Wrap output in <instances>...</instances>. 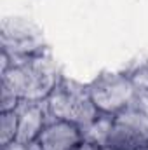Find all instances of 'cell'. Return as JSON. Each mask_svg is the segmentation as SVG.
<instances>
[{
    "mask_svg": "<svg viewBox=\"0 0 148 150\" xmlns=\"http://www.w3.org/2000/svg\"><path fill=\"white\" fill-rule=\"evenodd\" d=\"M18 126H19V117H18L16 110L2 112V117H0V143H2V147L16 142Z\"/></svg>",
    "mask_w": 148,
    "mask_h": 150,
    "instance_id": "cell-10",
    "label": "cell"
},
{
    "mask_svg": "<svg viewBox=\"0 0 148 150\" xmlns=\"http://www.w3.org/2000/svg\"><path fill=\"white\" fill-rule=\"evenodd\" d=\"M105 150H118V149H111V147H105Z\"/></svg>",
    "mask_w": 148,
    "mask_h": 150,
    "instance_id": "cell-14",
    "label": "cell"
},
{
    "mask_svg": "<svg viewBox=\"0 0 148 150\" xmlns=\"http://www.w3.org/2000/svg\"><path fill=\"white\" fill-rule=\"evenodd\" d=\"M143 145H148V140L140 136L138 133H134L132 129H129L127 126L113 120V127H111L106 145L105 147H111V149L118 150H138Z\"/></svg>",
    "mask_w": 148,
    "mask_h": 150,
    "instance_id": "cell-7",
    "label": "cell"
},
{
    "mask_svg": "<svg viewBox=\"0 0 148 150\" xmlns=\"http://www.w3.org/2000/svg\"><path fill=\"white\" fill-rule=\"evenodd\" d=\"M19 117V126H18V136L16 142L33 145L42 134L47 120L49 112L45 107V101H21L19 107L16 108Z\"/></svg>",
    "mask_w": 148,
    "mask_h": 150,
    "instance_id": "cell-6",
    "label": "cell"
},
{
    "mask_svg": "<svg viewBox=\"0 0 148 150\" xmlns=\"http://www.w3.org/2000/svg\"><path fill=\"white\" fill-rule=\"evenodd\" d=\"M113 120H115V115L99 112V115L89 126L82 127V140L105 147L106 140H108V134H110L111 127H113Z\"/></svg>",
    "mask_w": 148,
    "mask_h": 150,
    "instance_id": "cell-9",
    "label": "cell"
},
{
    "mask_svg": "<svg viewBox=\"0 0 148 150\" xmlns=\"http://www.w3.org/2000/svg\"><path fill=\"white\" fill-rule=\"evenodd\" d=\"M138 150H148V145H143V147H140Z\"/></svg>",
    "mask_w": 148,
    "mask_h": 150,
    "instance_id": "cell-13",
    "label": "cell"
},
{
    "mask_svg": "<svg viewBox=\"0 0 148 150\" xmlns=\"http://www.w3.org/2000/svg\"><path fill=\"white\" fill-rule=\"evenodd\" d=\"M82 142V129L73 122L56 120L49 115V120L35 142L38 150H75Z\"/></svg>",
    "mask_w": 148,
    "mask_h": 150,
    "instance_id": "cell-5",
    "label": "cell"
},
{
    "mask_svg": "<svg viewBox=\"0 0 148 150\" xmlns=\"http://www.w3.org/2000/svg\"><path fill=\"white\" fill-rule=\"evenodd\" d=\"M75 150H105V147H101V145H98V143H92V142H85V140H82Z\"/></svg>",
    "mask_w": 148,
    "mask_h": 150,
    "instance_id": "cell-12",
    "label": "cell"
},
{
    "mask_svg": "<svg viewBox=\"0 0 148 150\" xmlns=\"http://www.w3.org/2000/svg\"><path fill=\"white\" fill-rule=\"evenodd\" d=\"M2 51L9 54L11 67L47 54L38 30L23 19H5L2 25Z\"/></svg>",
    "mask_w": 148,
    "mask_h": 150,
    "instance_id": "cell-4",
    "label": "cell"
},
{
    "mask_svg": "<svg viewBox=\"0 0 148 150\" xmlns=\"http://www.w3.org/2000/svg\"><path fill=\"white\" fill-rule=\"evenodd\" d=\"M115 120L127 126L129 129H132L134 133H138L140 136L148 140V110L140 107L136 101L134 105L124 108L122 112L115 113Z\"/></svg>",
    "mask_w": 148,
    "mask_h": 150,
    "instance_id": "cell-8",
    "label": "cell"
},
{
    "mask_svg": "<svg viewBox=\"0 0 148 150\" xmlns=\"http://www.w3.org/2000/svg\"><path fill=\"white\" fill-rule=\"evenodd\" d=\"M59 82L58 68L47 54L12 65L2 72V89L21 101H45Z\"/></svg>",
    "mask_w": 148,
    "mask_h": 150,
    "instance_id": "cell-1",
    "label": "cell"
},
{
    "mask_svg": "<svg viewBox=\"0 0 148 150\" xmlns=\"http://www.w3.org/2000/svg\"><path fill=\"white\" fill-rule=\"evenodd\" d=\"M87 89L96 108L111 115L134 105L138 98V91L134 89L125 72L101 74L87 86Z\"/></svg>",
    "mask_w": 148,
    "mask_h": 150,
    "instance_id": "cell-3",
    "label": "cell"
},
{
    "mask_svg": "<svg viewBox=\"0 0 148 150\" xmlns=\"http://www.w3.org/2000/svg\"><path fill=\"white\" fill-rule=\"evenodd\" d=\"M125 74L132 82L134 89L138 91V94H148V61L132 65Z\"/></svg>",
    "mask_w": 148,
    "mask_h": 150,
    "instance_id": "cell-11",
    "label": "cell"
},
{
    "mask_svg": "<svg viewBox=\"0 0 148 150\" xmlns=\"http://www.w3.org/2000/svg\"><path fill=\"white\" fill-rule=\"evenodd\" d=\"M45 107L52 119L73 122L80 126V129L89 126L99 115V110L89 96L87 86L66 79H61L56 89L49 94Z\"/></svg>",
    "mask_w": 148,
    "mask_h": 150,
    "instance_id": "cell-2",
    "label": "cell"
}]
</instances>
